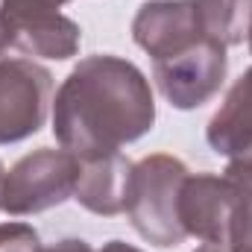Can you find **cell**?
<instances>
[{
    "label": "cell",
    "instance_id": "20",
    "mask_svg": "<svg viewBox=\"0 0 252 252\" xmlns=\"http://www.w3.org/2000/svg\"><path fill=\"white\" fill-rule=\"evenodd\" d=\"M247 41H250V53H252V24H250V35H247Z\"/></svg>",
    "mask_w": 252,
    "mask_h": 252
},
{
    "label": "cell",
    "instance_id": "12",
    "mask_svg": "<svg viewBox=\"0 0 252 252\" xmlns=\"http://www.w3.org/2000/svg\"><path fill=\"white\" fill-rule=\"evenodd\" d=\"M226 247L229 252H252V182H238Z\"/></svg>",
    "mask_w": 252,
    "mask_h": 252
},
{
    "label": "cell",
    "instance_id": "18",
    "mask_svg": "<svg viewBox=\"0 0 252 252\" xmlns=\"http://www.w3.org/2000/svg\"><path fill=\"white\" fill-rule=\"evenodd\" d=\"M193 252H229V247H214V244H202V247H196Z\"/></svg>",
    "mask_w": 252,
    "mask_h": 252
},
{
    "label": "cell",
    "instance_id": "9",
    "mask_svg": "<svg viewBox=\"0 0 252 252\" xmlns=\"http://www.w3.org/2000/svg\"><path fill=\"white\" fill-rule=\"evenodd\" d=\"M0 24L9 38V47L32 56V59H56L64 62L76 56L82 32L76 21H70L59 9H3Z\"/></svg>",
    "mask_w": 252,
    "mask_h": 252
},
{
    "label": "cell",
    "instance_id": "13",
    "mask_svg": "<svg viewBox=\"0 0 252 252\" xmlns=\"http://www.w3.org/2000/svg\"><path fill=\"white\" fill-rule=\"evenodd\" d=\"M0 252H47L38 232L27 223H0Z\"/></svg>",
    "mask_w": 252,
    "mask_h": 252
},
{
    "label": "cell",
    "instance_id": "3",
    "mask_svg": "<svg viewBox=\"0 0 252 252\" xmlns=\"http://www.w3.org/2000/svg\"><path fill=\"white\" fill-rule=\"evenodd\" d=\"M79 156L70 150L41 147L27 153L12 164L3 182V211L12 217L41 214L73 199V188L79 179Z\"/></svg>",
    "mask_w": 252,
    "mask_h": 252
},
{
    "label": "cell",
    "instance_id": "2",
    "mask_svg": "<svg viewBox=\"0 0 252 252\" xmlns=\"http://www.w3.org/2000/svg\"><path fill=\"white\" fill-rule=\"evenodd\" d=\"M188 173V164L170 153H153L135 161L126 217L147 244L170 250L188 238L179 223V193Z\"/></svg>",
    "mask_w": 252,
    "mask_h": 252
},
{
    "label": "cell",
    "instance_id": "8",
    "mask_svg": "<svg viewBox=\"0 0 252 252\" xmlns=\"http://www.w3.org/2000/svg\"><path fill=\"white\" fill-rule=\"evenodd\" d=\"M238 182L217 173H188L179 193V223L188 238L226 247Z\"/></svg>",
    "mask_w": 252,
    "mask_h": 252
},
{
    "label": "cell",
    "instance_id": "19",
    "mask_svg": "<svg viewBox=\"0 0 252 252\" xmlns=\"http://www.w3.org/2000/svg\"><path fill=\"white\" fill-rule=\"evenodd\" d=\"M3 182H6V170H3V161H0V211H3Z\"/></svg>",
    "mask_w": 252,
    "mask_h": 252
},
{
    "label": "cell",
    "instance_id": "17",
    "mask_svg": "<svg viewBox=\"0 0 252 252\" xmlns=\"http://www.w3.org/2000/svg\"><path fill=\"white\" fill-rule=\"evenodd\" d=\"M6 50H12V47H9V38L3 32V24H0V59H6Z\"/></svg>",
    "mask_w": 252,
    "mask_h": 252
},
{
    "label": "cell",
    "instance_id": "15",
    "mask_svg": "<svg viewBox=\"0 0 252 252\" xmlns=\"http://www.w3.org/2000/svg\"><path fill=\"white\" fill-rule=\"evenodd\" d=\"M47 252H94L85 241H79V238H64L59 244H53V247H47Z\"/></svg>",
    "mask_w": 252,
    "mask_h": 252
},
{
    "label": "cell",
    "instance_id": "1",
    "mask_svg": "<svg viewBox=\"0 0 252 252\" xmlns=\"http://www.w3.org/2000/svg\"><path fill=\"white\" fill-rule=\"evenodd\" d=\"M156 124V97L129 59L97 53L76 64L53 97V135L79 158L121 153Z\"/></svg>",
    "mask_w": 252,
    "mask_h": 252
},
{
    "label": "cell",
    "instance_id": "5",
    "mask_svg": "<svg viewBox=\"0 0 252 252\" xmlns=\"http://www.w3.org/2000/svg\"><path fill=\"white\" fill-rule=\"evenodd\" d=\"M226 70H229L226 47L217 44L214 38H202L199 44H193L190 50L173 59L153 62V79L161 97L173 109L190 112L205 106L223 88Z\"/></svg>",
    "mask_w": 252,
    "mask_h": 252
},
{
    "label": "cell",
    "instance_id": "6",
    "mask_svg": "<svg viewBox=\"0 0 252 252\" xmlns=\"http://www.w3.org/2000/svg\"><path fill=\"white\" fill-rule=\"evenodd\" d=\"M205 141L226 158V176L252 182V67L226 91L220 109L205 126Z\"/></svg>",
    "mask_w": 252,
    "mask_h": 252
},
{
    "label": "cell",
    "instance_id": "16",
    "mask_svg": "<svg viewBox=\"0 0 252 252\" xmlns=\"http://www.w3.org/2000/svg\"><path fill=\"white\" fill-rule=\"evenodd\" d=\"M100 252H144V250H138L132 244H124V241H109V244H103Z\"/></svg>",
    "mask_w": 252,
    "mask_h": 252
},
{
    "label": "cell",
    "instance_id": "7",
    "mask_svg": "<svg viewBox=\"0 0 252 252\" xmlns=\"http://www.w3.org/2000/svg\"><path fill=\"white\" fill-rule=\"evenodd\" d=\"M132 38L153 62H164L208 35L199 27L193 0H150L132 18Z\"/></svg>",
    "mask_w": 252,
    "mask_h": 252
},
{
    "label": "cell",
    "instance_id": "10",
    "mask_svg": "<svg viewBox=\"0 0 252 252\" xmlns=\"http://www.w3.org/2000/svg\"><path fill=\"white\" fill-rule=\"evenodd\" d=\"M79 179L73 188V199L100 217H118L126 214L129 185H132V161L121 153L79 158Z\"/></svg>",
    "mask_w": 252,
    "mask_h": 252
},
{
    "label": "cell",
    "instance_id": "4",
    "mask_svg": "<svg viewBox=\"0 0 252 252\" xmlns=\"http://www.w3.org/2000/svg\"><path fill=\"white\" fill-rule=\"evenodd\" d=\"M53 109V73L35 59H0V144L35 135Z\"/></svg>",
    "mask_w": 252,
    "mask_h": 252
},
{
    "label": "cell",
    "instance_id": "14",
    "mask_svg": "<svg viewBox=\"0 0 252 252\" xmlns=\"http://www.w3.org/2000/svg\"><path fill=\"white\" fill-rule=\"evenodd\" d=\"M64 3H70V0H0L3 9H35V6H41V9H62Z\"/></svg>",
    "mask_w": 252,
    "mask_h": 252
},
{
    "label": "cell",
    "instance_id": "11",
    "mask_svg": "<svg viewBox=\"0 0 252 252\" xmlns=\"http://www.w3.org/2000/svg\"><path fill=\"white\" fill-rule=\"evenodd\" d=\"M199 27L223 47L244 44L252 24V0H193Z\"/></svg>",
    "mask_w": 252,
    "mask_h": 252
}]
</instances>
